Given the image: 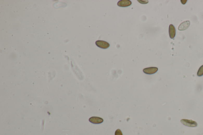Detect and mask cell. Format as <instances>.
<instances>
[{"mask_svg": "<svg viewBox=\"0 0 203 135\" xmlns=\"http://www.w3.org/2000/svg\"><path fill=\"white\" fill-rule=\"evenodd\" d=\"M115 135H123L120 129H117L115 132Z\"/></svg>", "mask_w": 203, "mask_h": 135, "instance_id": "9c48e42d", "label": "cell"}, {"mask_svg": "<svg viewBox=\"0 0 203 135\" xmlns=\"http://www.w3.org/2000/svg\"><path fill=\"white\" fill-rule=\"evenodd\" d=\"M190 21H186L183 22L179 26V30L180 31H185L187 29L189 28L190 26Z\"/></svg>", "mask_w": 203, "mask_h": 135, "instance_id": "277c9868", "label": "cell"}, {"mask_svg": "<svg viewBox=\"0 0 203 135\" xmlns=\"http://www.w3.org/2000/svg\"><path fill=\"white\" fill-rule=\"evenodd\" d=\"M197 75L198 76H201L203 75V65L199 68L197 72Z\"/></svg>", "mask_w": 203, "mask_h": 135, "instance_id": "ba28073f", "label": "cell"}, {"mask_svg": "<svg viewBox=\"0 0 203 135\" xmlns=\"http://www.w3.org/2000/svg\"><path fill=\"white\" fill-rule=\"evenodd\" d=\"M138 1L142 4H147L148 3V1Z\"/></svg>", "mask_w": 203, "mask_h": 135, "instance_id": "30bf717a", "label": "cell"}, {"mask_svg": "<svg viewBox=\"0 0 203 135\" xmlns=\"http://www.w3.org/2000/svg\"><path fill=\"white\" fill-rule=\"evenodd\" d=\"M132 2L129 0H121L117 3V5L119 7H128L131 5Z\"/></svg>", "mask_w": 203, "mask_h": 135, "instance_id": "8992f818", "label": "cell"}, {"mask_svg": "<svg viewBox=\"0 0 203 135\" xmlns=\"http://www.w3.org/2000/svg\"><path fill=\"white\" fill-rule=\"evenodd\" d=\"M169 35L170 36V38H174L175 36L176 29L175 27L172 24H171L169 27Z\"/></svg>", "mask_w": 203, "mask_h": 135, "instance_id": "52a82bcc", "label": "cell"}, {"mask_svg": "<svg viewBox=\"0 0 203 135\" xmlns=\"http://www.w3.org/2000/svg\"><path fill=\"white\" fill-rule=\"evenodd\" d=\"M97 46L102 49H107L110 47L109 43L107 42L103 41H97L96 42Z\"/></svg>", "mask_w": 203, "mask_h": 135, "instance_id": "7a4b0ae2", "label": "cell"}, {"mask_svg": "<svg viewBox=\"0 0 203 135\" xmlns=\"http://www.w3.org/2000/svg\"><path fill=\"white\" fill-rule=\"evenodd\" d=\"M181 123L185 126L189 127H197L198 124L196 121L192 120L182 119L181 120Z\"/></svg>", "mask_w": 203, "mask_h": 135, "instance_id": "6da1fadb", "label": "cell"}, {"mask_svg": "<svg viewBox=\"0 0 203 135\" xmlns=\"http://www.w3.org/2000/svg\"><path fill=\"white\" fill-rule=\"evenodd\" d=\"M158 70V68L156 67H150L145 68L143 69V72L145 74L152 75L156 73Z\"/></svg>", "mask_w": 203, "mask_h": 135, "instance_id": "3957f363", "label": "cell"}, {"mask_svg": "<svg viewBox=\"0 0 203 135\" xmlns=\"http://www.w3.org/2000/svg\"><path fill=\"white\" fill-rule=\"evenodd\" d=\"M89 122L94 124H99L103 122L104 120L102 118L97 117H91L89 119Z\"/></svg>", "mask_w": 203, "mask_h": 135, "instance_id": "5b68a950", "label": "cell"}, {"mask_svg": "<svg viewBox=\"0 0 203 135\" xmlns=\"http://www.w3.org/2000/svg\"><path fill=\"white\" fill-rule=\"evenodd\" d=\"M181 1L182 4H185L186 3H187V0H184H184H181Z\"/></svg>", "mask_w": 203, "mask_h": 135, "instance_id": "8fae6325", "label": "cell"}]
</instances>
